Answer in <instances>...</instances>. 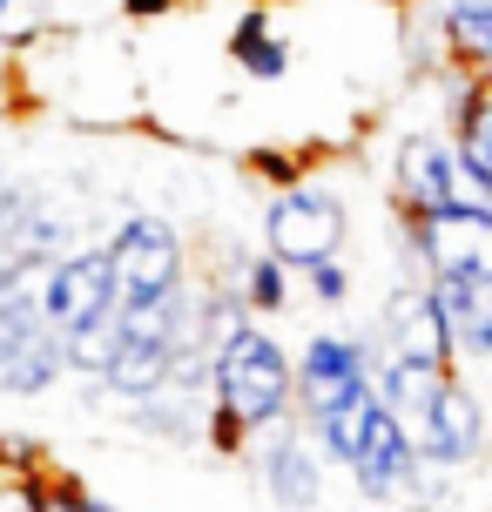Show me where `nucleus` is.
<instances>
[{
    "instance_id": "nucleus-1",
    "label": "nucleus",
    "mask_w": 492,
    "mask_h": 512,
    "mask_svg": "<svg viewBox=\"0 0 492 512\" xmlns=\"http://www.w3.org/2000/svg\"><path fill=\"white\" fill-rule=\"evenodd\" d=\"M209 405L230 411L243 432H277V425H297L290 418V351L263 331L257 317H243L216 351H209Z\"/></svg>"
},
{
    "instance_id": "nucleus-2",
    "label": "nucleus",
    "mask_w": 492,
    "mask_h": 512,
    "mask_svg": "<svg viewBox=\"0 0 492 512\" xmlns=\"http://www.w3.org/2000/svg\"><path fill=\"white\" fill-rule=\"evenodd\" d=\"M344 236H351V209L324 182H284L263 209V256H277L290 277L344 256Z\"/></svg>"
},
{
    "instance_id": "nucleus-3",
    "label": "nucleus",
    "mask_w": 492,
    "mask_h": 512,
    "mask_svg": "<svg viewBox=\"0 0 492 512\" xmlns=\"http://www.w3.org/2000/svg\"><path fill=\"white\" fill-rule=\"evenodd\" d=\"M108 277H115V304H156L176 283H189V250H182V230L162 223L149 209H129L115 236L102 243Z\"/></svg>"
},
{
    "instance_id": "nucleus-4",
    "label": "nucleus",
    "mask_w": 492,
    "mask_h": 512,
    "mask_svg": "<svg viewBox=\"0 0 492 512\" xmlns=\"http://www.w3.org/2000/svg\"><path fill=\"white\" fill-rule=\"evenodd\" d=\"M398 223H405V256L418 277L492 283V209L452 203L439 216H398Z\"/></svg>"
},
{
    "instance_id": "nucleus-5",
    "label": "nucleus",
    "mask_w": 492,
    "mask_h": 512,
    "mask_svg": "<svg viewBox=\"0 0 492 512\" xmlns=\"http://www.w3.org/2000/svg\"><path fill=\"white\" fill-rule=\"evenodd\" d=\"M405 438H412V452L425 472H439V479H452L459 465L479 459V445H486V405L472 398V384L452 371V378L432 391V405L418 411V418H405Z\"/></svg>"
},
{
    "instance_id": "nucleus-6",
    "label": "nucleus",
    "mask_w": 492,
    "mask_h": 512,
    "mask_svg": "<svg viewBox=\"0 0 492 512\" xmlns=\"http://www.w3.org/2000/svg\"><path fill=\"white\" fill-rule=\"evenodd\" d=\"M371 344L364 337H337V331H317L297 358H290V418L304 425L311 411H331L344 398L371 391Z\"/></svg>"
},
{
    "instance_id": "nucleus-7",
    "label": "nucleus",
    "mask_w": 492,
    "mask_h": 512,
    "mask_svg": "<svg viewBox=\"0 0 492 512\" xmlns=\"http://www.w3.org/2000/svg\"><path fill=\"white\" fill-rule=\"evenodd\" d=\"M391 203H398V216H439V209L466 203V176H459V155H452L445 128L398 135V149H391Z\"/></svg>"
},
{
    "instance_id": "nucleus-8",
    "label": "nucleus",
    "mask_w": 492,
    "mask_h": 512,
    "mask_svg": "<svg viewBox=\"0 0 492 512\" xmlns=\"http://www.w3.org/2000/svg\"><path fill=\"white\" fill-rule=\"evenodd\" d=\"M115 310V277H108L102 243L95 250H68L48 263V290H41V324L54 337H75L88 324H102Z\"/></svg>"
},
{
    "instance_id": "nucleus-9",
    "label": "nucleus",
    "mask_w": 492,
    "mask_h": 512,
    "mask_svg": "<svg viewBox=\"0 0 492 512\" xmlns=\"http://www.w3.org/2000/svg\"><path fill=\"white\" fill-rule=\"evenodd\" d=\"M344 472H351V486H358L371 506H398V499L418 486V472H425V465H418L405 425H398L385 405H371V418H364V438H358V459L344 465Z\"/></svg>"
},
{
    "instance_id": "nucleus-10",
    "label": "nucleus",
    "mask_w": 492,
    "mask_h": 512,
    "mask_svg": "<svg viewBox=\"0 0 492 512\" xmlns=\"http://www.w3.org/2000/svg\"><path fill=\"white\" fill-rule=\"evenodd\" d=\"M385 358L432 364V371H459V358H452V331H445V317L432 310L425 277H412L405 290H391V304H385Z\"/></svg>"
},
{
    "instance_id": "nucleus-11",
    "label": "nucleus",
    "mask_w": 492,
    "mask_h": 512,
    "mask_svg": "<svg viewBox=\"0 0 492 512\" xmlns=\"http://www.w3.org/2000/svg\"><path fill=\"white\" fill-rule=\"evenodd\" d=\"M257 479H263V492H270L284 512H317V506H324V459L304 445V432H297V425L263 432Z\"/></svg>"
},
{
    "instance_id": "nucleus-12",
    "label": "nucleus",
    "mask_w": 492,
    "mask_h": 512,
    "mask_svg": "<svg viewBox=\"0 0 492 512\" xmlns=\"http://www.w3.org/2000/svg\"><path fill=\"white\" fill-rule=\"evenodd\" d=\"M371 405H378V391H358V398H344V405H331V411H311L297 432H304V445H311L324 465H351L358 459V438H364Z\"/></svg>"
},
{
    "instance_id": "nucleus-13",
    "label": "nucleus",
    "mask_w": 492,
    "mask_h": 512,
    "mask_svg": "<svg viewBox=\"0 0 492 512\" xmlns=\"http://www.w3.org/2000/svg\"><path fill=\"white\" fill-rule=\"evenodd\" d=\"M68 378V364H61V337L41 324V331L21 337V351L0 364V391L7 398H41V391H54V384Z\"/></svg>"
},
{
    "instance_id": "nucleus-14",
    "label": "nucleus",
    "mask_w": 492,
    "mask_h": 512,
    "mask_svg": "<svg viewBox=\"0 0 492 512\" xmlns=\"http://www.w3.org/2000/svg\"><path fill=\"white\" fill-rule=\"evenodd\" d=\"M230 61L243 68V75H257V81H277V75H290V48L277 41V34H270V7H243V14H236Z\"/></svg>"
},
{
    "instance_id": "nucleus-15",
    "label": "nucleus",
    "mask_w": 492,
    "mask_h": 512,
    "mask_svg": "<svg viewBox=\"0 0 492 512\" xmlns=\"http://www.w3.org/2000/svg\"><path fill=\"white\" fill-rule=\"evenodd\" d=\"M290 270L277 263V256H263V250H250V256H236V270H230V290H236V304L250 310V317H277V310H290Z\"/></svg>"
},
{
    "instance_id": "nucleus-16",
    "label": "nucleus",
    "mask_w": 492,
    "mask_h": 512,
    "mask_svg": "<svg viewBox=\"0 0 492 512\" xmlns=\"http://www.w3.org/2000/svg\"><path fill=\"white\" fill-rule=\"evenodd\" d=\"M452 155H459V176H466V203L492 209V95L479 102L472 122L452 128Z\"/></svg>"
},
{
    "instance_id": "nucleus-17",
    "label": "nucleus",
    "mask_w": 492,
    "mask_h": 512,
    "mask_svg": "<svg viewBox=\"0 0 492 512\" xmlns=\"http://www.w3.org/2000/svg\"><path fill=\"white\" fill-rule=\"evenodd\" d=\"M297 283H304V290H311V304H324V310H344V304H351V263H344V256L297 270Z\"/></svg>"
},
{
    "instance_id": "nucleus-18",
    "label": "nucleus",
    "mask_w": 492,
    "mask_h": 512,
    "mask_svg": "<svg viewBox=\"0 0 492 512\" xmlns=\"http://www.w3.org/2000/svg\"><path fill=\"white\" fill-rule=\"evenodd\" d=\"M48 34V7L41 0H0V48H27Z\"/></svg>"
},
{
    "instance_id": "nucleus-19",
    "label": "nucleus",
    "mask_w": 492,
    "mask_h": 512,
    "mask_svg": "<svg viewBox=\"0 0 492 512\" xmlns=\"http://www.w3.org/2000/svg\"><path fill=\"white\" fill-rule=\"evenodd\" d=\"M452 358H492V283H479V304L452 337Z\"/></svg>"
},
{
    "instance_id": "nucleus-20",
    "label": "nucleus",
    "mask_w": 492,
    "mask_h": 512,
    "mask_svg": "<svg viewBox=\"0 0 492 512\" xmlns=\"http://www.w3.org/2000/svg\"><path fill=\"white\" fill-rule=\"evenodd\" d=\"M75 499H81V479H68V472H41V512H75Z\"/></svg>"
},
{
    "instance_id": "nucleus-21",
    "label": "nucleus",
    "mask_w": 492,
    "mask_h": 512,
    "mask_svg": "<svg viewBox=\"0 0 492 512\" xmlns=\"http://www.w3.org/2000/svg\"><path fill=\"white\" fill-rule=\"evenodd\" d=\"M0 512H41V479H0Z\"/></svg>"
},
{
    "instance_id": "nucleus-22",
    "label": "nucleus",
    "mask_w": 492,
    "mask_h": 512,
    "mask_svg": "<svg viewBox=\"0 0 492 512\" xmlns=\"http://www.w3.org/2000/svg\"><path fill=\"white\" fill-rule=\"evenodd\" d=\"M209 445H216V452H243V445H250V432L236 425L230 411H216V405H209Z\"/></svg>"
},
{
    "instance_id": "nucleus-23",
    "label": "nucleus",
    "mask_w": 492,
    "mask_h": 512,
    "mask_svg": "<svg viewBox=\"0 0 492 512\" xmlns=\"http://www.w3.org/2000/svg\"><path fill=\"white\" fill-rule=\"evenodd\" d=\"M182 0H122V14L129 21H162V14H176Z\"/></svg>"
},
{
    "instance_id": "nucleus-24",
    "label": "nucleus",
    "mask_w": 492,
    "mask_h": 512,
    "mask_svg": "<svg viewBox=\"0 0 492 512\" xmlns=\"http://www.w3.org/2000/svg\"><path fill=\"white\" fill-rule=\"evenodd\" d=\"M21 324H7V317H0V364H7V358H14V351H21Z\"/></svg>"
},
{
    "instance_id": "nucleus-25",
    "label": "nucleus",
    "mask_w": 492,
    "mask_h": 512,
    "mask_svg": "<svg viewBox=\"0 0 492 512\" xmlns=\"http://www.w3.org/2000/svg\"><path fill=\"white\" fill-rule=\"evenodd\" d=\"M75 512H129V506H115V499H102V492H81Z\"/></svg>"
},
{
    "instance_id": "nucleus-26",
    "label": "nucleus",
    "mask_w": 492,
    "mask_h": 512,
    "mask_svg": "<svg viewBox=\"0 0 492 512\" xmlns=\"http://www.w3.org/2000/svg\"><path fill=\"white\" fill-rule=\"evenodd\" d=\"M439 14H492V0H439Z\"/></svg>"
},
{
    "instance_id": "nucleus-27",
    "label": "nucleus",
    "mask_w": 492,
    "mask_h": 512,
    "mask_svg": "<svg viewBox=\"0 0 492 512\" xmlns=\"http://www.w3.org/2000/svg\"><path fill=\"white\" fill-rule=\"evenodd\" d=\"M0 196H7V169H0Z\"/></svg>"
},
{
    "instance_id": "nucleus-28",
    "label": "nucleus",
    "mask_w": 492,
    "mask_h": 512,
    "mask_svg": "<svg viewBox=\"0 0 492 512\" xmlns=\"http://www.w3.org/2000/svg\"><path fill=\"white\" fill-rule=\"evenodd\" d=\"M0 270H7V256H0Z\"/></svg>"
},
{
    "instance_id": "nucleus-29",
    "label": "nucleus",
    "mask_w": 492,
    "mask_h": 512,
    "mask_svg": "<svg viewBox=\"0 0 492 512\" xmlns=\"http://www.w3.org/2000/svg\"><path fill=\"white\" fill-rule=\"evenodd\" d=\"M405 7H412V0H405Z\"/></svg>"
}]
</instances>
